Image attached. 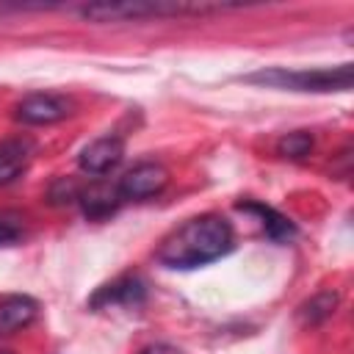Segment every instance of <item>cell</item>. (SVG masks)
<instances>
[{
    "mask_svg": "<svg viewBox=\"0 0 354 354\" xmlns=\"http://www.w3.org/2000/svg\"><path fill=\"white\" fill-rule=\"evenodd\" d=\"M232 241L235 238H232V227L227 224V218L205 213L171 230L160 241L155 257L158 263L169 268H199V266H207L224 257L232 249Z\"/></svg>",
    "mask_w": 354,
    "mask_h": 354,
    "instance_id": "1",
    "label": "cell"
},
{
    "mask_svg": "<svg viewBox=\"0 0 354 354\" xmlns=\"http://www.w3.org/2000/svg\"><path fill=\"white\" fill-rule=\"evenodd\" d=\"M227 8H238L230 3H166V0H155V3H144V0H133V3H94V6H83L80 17L94 19V22H111V19H147V17H188V14H218Z\"/></svg>",
    "mask_w": 354,
    "mask_h": 354,
    "instance_id": "2",
    "label": "cell"
},
{
    "mask_svg": "<svg viewBox=\"0 0 354 354\" xmlns=\"http://www.w3.org/2000/svg\"><path fill=\"white\" fill-rule=\"evenodd\" d=\"M246 80L274 88H290V91H348L354 80V69L351 64H340L329 69H263L249 75Z\"/></svg>",
    "mask_w": 354,
    "mask_h": 354,
    "instance_id": "3",
    "label": "cell"
},
{
    "mask_svg": "<svg viewBox=\"0 0 354 354\" xmlns=\"http://www.w3.org/2000/svg\"><path fill=\"white\" fill-rule=\"evenodd\" d=\"M169 183V171L160 163L144 160L136 163L130 171H124V177L116 183L122 199H149L155 194H160Z\"/></svg>",
    "mask_w": 354,
    "mask_h": 354,
    "instance_id": "4",
    "label": "cell"
},
{
    "mask_svg": "<svg viewBox=\"0 0 354 354\" xmlns=\"http://www.w3.org/2000/svg\"><path fill=\"white\" fill-rule=\"evenodd\" d=\"M66 113L69 102L58 94H28L14 111V116L22 124H55L66 119Z\"/></svg>",
    "mask_w": 354,
    "mask_h": 354,
    "instance_id": "5",
    "label": "cell"
},
{
    "mask_svg": "<svg viewBox=\"0 0 354 354\" xmlns=\"http://www.w3.org/2000/svg\"><path fill=\"white\" fill-rule=\"evenodd\" d=\"M122 158H124V144H122V138H119V136H102V138L91 141L88 147H83L77 163H80V169H83L86 174L100 177V174H108L111 169H116V166L122 163Z\"/></svg>",
    "mask_w": 354,
    "mask_h": 354,
    "instance_id": "6",
    "label": "cell"
},
{
    "mask_svg": "<svg viewBox=\"0 0 354 354\" xmlns=\"http://www.w3.org/2000/svg\"><path fill=\"white\" fill-rule=\"evenodd\" d=\"M36 315H39V301L30 296L14 293V296L0 299V337L30 326L36 321Z\"/></svg>",
    "mask_w": 354,
    "mask_h": 354,
    "instance_id": "7",
    "label": "cell"
},
{
    "mask_svg": "<svg viewBox=\"0 0 354 354\" xmlns=\"http://www.w3.org/2000/svg\"><path fill=\"white\" fill-rule=\"evenodd\" d=\"M83 213L88 218H108L111 213H116V207L124 202L119 188L111 185V183H91L86 188H80V196H77Z\"/></svg>",
    "mask_w": 354,
    "mask_h": 354,
    "instance_id": "8",
    "label": "cell"
},
{
    "mask_svg": "<svg viewBox=\"0 0 354 354\" xmlns=\"http://www.w3.org/2000/svg\"><path fill=\"white\" fill-rule=\"evenodd\" d=\"M147 296V285L141 277H119L111 285H102L94 299L91 307H108V304H138Z\"/></svg>",
    "mask_w": 354,
    "mask_h": 354,
    "instance_id": "9",
    "label": "cell"
},
{
    "mask_svg": "<svg viewBox=\"0 0 354 354\" xmlns=\"http://www.w3.org/2000/svg\"><path fill=\"white\" fill-rule=\"evenodd\" d=\"M30 160V144L22 138L0 141V185H8L17 180Z\"/></svg>",
    "mask_w": 354,
    "mask_h": 354,
    "instance_id": "10",
    "label": "cell"
},
{
    "mask_svg": "<svg viewBox=\"0 0 354 354\" xmlns=\"http://www.w3.org/2000/svg\"><path fill=\"white\" fill-rule=\"evenodd\" d=\"M238 207H241V210H246V213H257V218H260V224H263L266 235H268V238H274V241L293 238V232H296V227H293V221H290L288 216L277 213L274 207H268V205H263V202H241Z\"/></svg>",
    "mask_w": 354,
    "mask_h": 354,
    "instance_id": "11",
    "label": "cell"
},
{
    "mask_svg": "<svg viewBox=\"0 0 354 354\" xmlns=\"http://www.w3.org/2000/svg\"><path fill=\"white\" fill-rule=\"evenodd\" d=\"M277 149H279V155H282V158H293V160H299V158L310 155V149H313V136H310V133H304V130L288 133V136H282V138H279Z\"/></svg>",
    "mask_w": 354,
    "mask_h": 354,
    "instance_id": "12",
    "label": "cell"
},
{
    "mask_svg": "<svg viewBox=\"0 0 354 354\" xmlns=\"http://www.w3.org/2000/svg\"><path fill=\"white\" fill-rule=\"evenodd\" d=\"M335 304H337V296H335V293H318L315 299H310V301L301 307V318H304L307 324H318V321H324V318L332 315Z\"/></svg>",
    "mask_w": 354,
    "mask_h": 354,
    "instance_id": "13",
    "label": "cell"
},
{
    "mask_svg": "<svg viewBox=\"0 0 354 354\" xmlns=\"http://www.w3.org/2000/svg\"><path fill=\"white\" fill-rule=\"evenodd\" d=\"M22 213L17 210H0V246H11L22 238L25 224H22Z\"/></svg>",
    "mask_w": 354,
    "mask_h": 354,
    "instance_id": "14",
    "label": "cell"
},
{
    "mask_svg": "<svg viewBox=\"0 0 354 354\" xmlns=\"http://www.w3.org/2000/svg\"><path fill=\"white\" fill-rule=\"evenodd\" d=\"M138 354H183V351L177 346H171V343H152V346L141 348Z\"/></svg>",
    "mask_w": 354,
    "mask_h": 354,
    "instance_id": "15",
    "label": "cell"
},
{
    "mask_svg": "<svg viewBox=\"0 0 354 354\" xmlns=\"http://www.w3.org/2000/svg\"><path fill=\"white\" fill-rule=\"evenodd\" d=\"M0 354H11V351H0Z\"/></svg>",
    "mask_w": 354,
    "mask_h": 354,
    "instance_id": "16",
    "label": "cell"
}]
</instances>
